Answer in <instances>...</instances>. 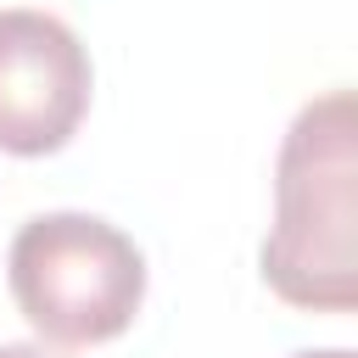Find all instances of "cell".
<instances>
[{
	"mask_svg": "<svg viewBox=\"0 0 358 358\" xmlns=\"http://www.w3.org/2000/svg\"><path fill=\"white\" fill-rule=\"evenodd\" d=\"M90 50L84 39L34 6L0 11V151L50 157L62 151L90 112Z\"/></svg>",
	"mask_w": 358,
	"mask_h": 358,
	"instance_id": "3957f363",
	"label": "cell"
},
{
	"mask_svg": "<svg viewBox=\"0 0 358 358\" xmlns=\"http://www.w3.org/2000/svg\"><path fill=\"white\" fill-rule=\"evenodd\" d=\"M0 358H73L50 341H0Z\"/></svg>",
	"mask_w": 358,
	"mask_h": 358,
	"instance_id": "277c9868",
	"label": "cell"
},
{
	"mask_svg": "<svg viewBox=\"0 0 358 358\" xmlns=\"http://www.w3.org/2000/svg\"><path fill=\"white\" fill-rule=\"evenodd\" d=\"M291 358H352V352H347V347H319V352L308 347V352H291Z\"/></svg>",
	"mask_w": 358,
	"mask_h": 358,
	"instance_id": "5b68a950",
	"label": "cell"
},
{
	"mask_svg": "<svg viewBox=\"0 0 358 358\" xmlns=\"http://www.w3.org/2000/svg\"><path fill=\"white\" fill-rule=\"evenodd\" d=\"M263 285L308 313L358 302V112L352 90L308 101L274 162V224L263 235Z\"/></svg>",
	"mask_w": 358,
	"mask_h": 358,
	"instance_id": "6da1fadb",
	"label": "cell"
},
{
	"mask_svg": "<svg viewBox=\"0 0 358 358\" xmlns=\"http://www.w3.org/2000/svg\"><path fill=\"white\" fill-rule=\"evenodd\" d=\"M17 313L50 347L117 341L145 302L140 246L95 213H39L6 252Z\"/></svg>",
	"mask_w": 358,
	"mask_h": 358,
	"instance_id": "7a4b0ae2",
	"label": "cell"
}]
</instances>
